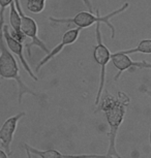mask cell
<instances>
[{"label":"cell","instance_id":"1","mask_svg":"<svg viewBox=\"0 0 151 158\" xmlns=\"http://www.w3.org/2000/svg\"><path fill=\"white\" fill-rule=\"evenodd\" d=\"M126 104L120 102L118 98L113 97L109 93L102 98V106L100 110H103L106 115L110 130L108 132L109 136V147L105 154V158H122L116 149V139L117 132L121 123L123 122L124 115H125Z\"/></svg>","mask_w":151,"mask_h":158},{"label":"cell","instance_id":"13","mask_svg":"<svg viewBox=\"0 0 151 158\" xmlns=\"http://www.w3.org/2000/svg\"><path fill=\"white\" fill-rule=\"evenodd\" d=\"M46 6V2L44 1H27V10L30 13L33 14H40Z\"/></svg>","mask_w":151,"mask_h":158},{"label":"cell","instance_id":"17","mask_svg":"<svg viewBox=\"0 0 151 158\" xmlns=\"http://www.w3.org/2000/svg\"><path fill=\"white\" fill-rule=\"evenodd\" d=\"M0 158H8V155L0 149Z\"/></svg>","mask_w":151,"mask_h":158},{"label":"cell","instance_id":"8","mask_svg":"<svg viewBox=\"0 0 151 158\" xmlns=\"http://www.w3.org/2000/svg\"><path fill=\"white\" fill-rule=\"evenodd\" d=\"M82 28H73V29H69L66 32H64V34L62 35V40H61V43L58 44L54 49L52 51H50V53H48L45 57L41 59V61H40V63L36 65L35 67V71H38L40 69L41 67L44 66L45 64H47L48 62L57 56L59 53H61V51L64 49L66 46H69V44H73L75 41L79 38V35H80V32H81Z\"/></svg>","mask_w":151,"mask_h":158},{"label":"cell","instance_id":"7","mask_svg":"<svg viewBox=\"0 0 151 158\" xmlns=\"http://www.w3.org/2000/svg\"><path fill=\"white\" fill-rule=\"evenodd\" d=\"M111 59H112V63L116 69L118 70L117 74L115 76V80L119 79V77L121 76V73L123 71H125L127 69L132 67L135 68H140V69H151V63L147 61H134L132 58L128 57V55L126 54H122L120 52L114 53V54L111 55Z\"/></svg>","mask_w":151,"mask_h":158},{"label":"cell","instance_id":"15","mask_svg":"<svg viewBox=\"0 0 151 158\" xmlns=\"http://www.w3.org/2000/svg\"><path fill=\"white\" fill-rule=\"evenodd\" d=\"M83 2H84V4L87 6L88 8H89V10L90 11H92V10H93V6H92V3H91V1L90 0H82Z\"/></svg>","mask_w":151,"mask_h":158},{"label":"cell","instance_id":"6","mask_svg":"<svg viewBox=\"0 0 151 158\" xmlns=\"http://www.w3.org/2000/svg\"><path fill=\"white\" fill-rule=\"evenodd\" d=\"M2 32H3V38L5 40V44H6V47L7 49L10 51L11 53H13L14 55H16L18 58H19V60L21 61V63H22L23 67H24V69L27 71V73L32 77V80L35 82L38 81V77L35 76V73L32 71V69L29 66L28 62L26 61L25 59V56H24V47H23V43H21L18 40H16L13 35L10 34V29H8L7 25L3 26V29H2Z\"/></svg>","mask_w":151,"mask_h":158},{"label":"cell","instance_id":"4","mask_svg":"<svg viewBox=\"0 0 151 158\" xmlns=\"http://www.w3.org/2000/svg\"><path fill=\"white\" fill-rule=\"evenodd\" d=\"M95 35H96V44L93 49V58L97 64L100 67V74H99V87L97 91L96 97H95V103L96 106L99 103L100 98L103 95V90L105 87L106 82V67L108 65L109 61L111 60V53L109 51L108 47L103 44L102 33H100V23L95 24Z\"/></svg>","mask_w":151,"mask_h":158},{"label":"cell","instance_id":"2","mask_svg":"<svg viewBox=\"0 0 151 158\" xmlns=\"http://www.w3.org/2000/svg\"><path fill=\"white\" fill-rule=\"evenodd\" d=\"M0 77L5 80H14L18 84V89H19L18 101L19 103H22L23 96L25 94H30L37 97V94L23 82L22 77L20 76L18 62L16 58L14 57V54L7 49L6 44H5L3 32H0Z\"/></svg>","mask_w":151,"mask_h":158},{"label":"cell","instance_id":"10","mask_svg":"<svg viewBox=\"0 0 151 158\" xmlns=\"http://www.w3.org/2000/svg\"><path fill=\"white\" fill-rule=\"evenodd\" d=\"M24 148L29 150L32 154H36L41 158H105V155L99 154H80V155H72V154H63L55 149H49V150H37L32 148L27 144L24 145Z\"/></svg>","mask_w":151,"mask_h":158},{"label":"cell","instance_id":"14","mask_svg":"<svg viewBox=\"0 0 151 158\" xmlns=\"http://www.w3.org/2000/svg\"><path fill=\"white\" fill-rule=\"evenodd\" d=\"M13 1L14 0H0V32H2L4 26V11Z\"/></svg>","mask_w":151,"mask_h":158},{"label":"cell","instance_id":"11","mask_svg":"<svg viewBox=\"0 0 151 158\" xmlns=\"http://www.w3.org/2000/svg\"><path fill=\"white\" fill-rule=\"evenodd\" d=\"M10 24L11 27V31H10V34L21 43H24L26 36L21 30V17L16 7L15 1L11 2L10 5Z\"/></svg>","mask_w":151,"mask_h":158},{"label":"cell","instance_id":"18","mask_svg":"<svg viewBox=\"0 0 151 158\" xmlns=\"http://www.w3.org/2000/svg\"><path fill=\"white\" fill-rule=\"evenodd\" d=\"M27 1H44V2H46V0H27Z\"/></svg>","mask_w":151,"mask_h":158},{"label":"cell","instance_id":"16","mask_svg":"<svg viewBox=\"0 0 151 158\" xmlns=\"http://www.w3.org/2000/svg\"><path fill=\"white\" fill-rule=\"evenodd\" d=\"M140 90H141L142 92H144L145 94H147L149 97H151V91H150V90H148V89H147L146 87H141V88H140Z\"/></svg>","mask_w":151,"mask_h":158},{"label":"cell","instance_id":"5","mask_svg":"<svg viewBox=\"0 0 151 158\" xmlns=\"http://www.w3.org/2000/svg\"><path fill=\"white\" fill-rule=\"evenodd\" d=\"M14 1L21 17V30H22L23 34H24L26 37H29L31 40L30 44H27V47H26L27 48L28 56L31 57V48L33 46L38 47L40 50H43L47 55L48 53H50V50H49V48L46 46V44L38 37V27H37V24L35 22V20L33 18L29 17L27 15L24 14L22 7H21L20 0H14Z\"/></svg>","mask_w":151,"mask_h":158},{"label":"cell","instance_id":"9","mask_svg":"<svg viewBox=\"0 0 151 158\" xmlns=\"http://www.w3.org/2000/svg\"><path fill=\"white\" fill-rule=\"evenodd\" d=\"M26 114L24 112L19 113V114L13 116V117L8 118L7 120L2 124L1 128H0V142L2 143V146L5 149V151L7 152V155L10 156L11 151H10V145L13 142L15 131L17 129L18 122L20 121V119H22Z\"/></svg>","mask_w":151,"mask_h":158},{"label":"cell","instance_id":"19","mask_svg":"<svg viewBox=\"0 0 151 158\" xmlns=\"http://www.w3.org/2000/svg\"><path fill=\"white\" fill-rule=\"evenodd\" d=\"M149 141H150V145H151V128H150V132H149Z\"/></svg>","mask_w":151,"mask_h":158},{"label":"cell","instance_id":"12","mask_svg":"<svg viewBox=\"0 0 151 158\" xmlns=\"http://www.w3.org/2000/svg\"><path fill=\"white\" fill-rule=\"evenodd\" d=\"M122 54H134V53H142V54H151V40H143L138 44V46L132 49L121 51Z\"/></svg>","mask_w":151,"mask_h":158},{"label":"cell","instance_id":"3","mask_svg":"<svg viewBox=\"0 0 151 158\" xmlns=\"http://www.w3.org/2000/svg\"><path fill=\"white\" fill-rule=\"evenodd\" d=\"M128 7H129V3L128 2H125V3H123L119 8L111 11L110 14L106 15V16H100L99 10H97L96 15L92 14L91 11H80V13H78L73 18H60V19H57V18L49 17V20L54 24H73L77 27L82 28V29L90 27L91 25L96 24V23H100V24L105 23L111 30V37L115 38L116 31H115V26L111 23L112 18H114L115 16H117V15L121 14L122 11L127 10Z\"/></svg>","mask_w":151,"mask_h":158}]
</instances>
